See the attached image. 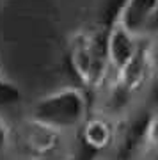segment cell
<instances>
[{
  "label": "cell",
  "mask_w": 158,
  "mask_h": 160,
  "mask_svg": "<svg viewBox=\"0 0 158 160\" xmlns=\"http://www.w3.org/2000/svg\"><path fill=\"white\" fill-rule=\"evenodd\" d=\"M27 116L61 133L77 132L91 116V102L82 87H61L34 100Z\"/></svg>",
  "instance_id": "obj_1"
},
{
  "label": "cell",
  "mask_w": 158,
  "mask_h": 160,
  "mask_svg": "<svg viewBox=\"0 0 158 160\" xmlns=\"http://www.w3.org/2000/svg\"><path fill=\"white\" fill-rule=\"evenodd\" d=\"M71 64L85 92H98L107 86L110 64L105 53V38L94 30H80L71 43Z\"/></svg>",
  "instance_id": "obj_2"
},
{
  "label": "cell",
  "mask_w": 158,
  "mask_h": 160,
  "mask_svg": "<svg viewBox=\"0 0 158 160\" xmlns=\"http://www.w3.org/2000/svg\"><path fill=\"white\" fill-rule=\"evenodd\" d=\"M14 128V146H22L25 158H57L64 133L53 130L32 118H25Z\"/></svg>",
  "instance_id": "obj_3"
},
{
  "label": "cell",
  "mask_w": 158,
  "mask_h": 160,
  "mask_svg": "<svg viewBox=\"0 0 158 160\" xmlns=\"http://www.w3.org/2000/svg\"><path fill=\"white\" fill-rule=\"evenodd\" d=\"M149 116L151 112H126L116 119V141L112 146L116 160H131L141 155Z\"/></svg>",
  "instance_id": "obj_4"
},
{
  "label": "cell",
  "mask_w": 158,
  "mask_h": 160,
  "mask_svg": "<svg viewBox=\"0 0 158 160\" xmlns=\"http://www.w3.org/2000/svg\"><path fill=\"white\" fill-rule=\"evenodd\" d=\"M80 144L85 151L92 155H100L110 151L116 141V119L107 114H91L82 123L78 130Z\"/></svg>",
  "instance_id": "obj_5"
},
{
  "label": "cell",
  "mask_w": 158,
  "mask_h": 160,
  "mask_svg": "<svg viewBox=\"0 0 158 160\" xmlns=\"http://www.w3.org/2000/svg\"><path fill=\"white\" fill-rule=\"evenodd\" d=\"M155 73V55L149 50V46L141 45L135 57L126 64L123 69L116 73V84L121 89L128 92L130 96H135L146 87L149 78Z\"/></svg>",
  "instance_id": "obj_6"
},
{
  "label": "cell",
  "mask_w": 158,
  "mask_h": 160,
  "mask_svg": "<svg viewBox=\"0 0 158 160\" xmlns=\"http://www.w3.org/2000/svg\"><path fill=\"white\" fill-rule=\"evenodd\" d=\"M156 12L158 0H124L114 22H117L131 36L142 41L151 29Z\"/></svg>",
  "instance_id": "obj_7"
},
{
  "label": "cell",
  "mask_w": 158,
  "mask_h": 160,
  "mask_svg": "<svg viewBox=\"0 0 158 160\" xmlns=\"http://www.w3.org/2000/svg\"><path fill=\"white\" fill-rule=\"evenodd\" d=\"M139 46H141V39H137L117 22H114L105 36V53H107L110 69H114L116 73L123 69L135 57Z\"/></svg>",
  "instance_id": "obj_8"
},
{
  "label": "cell",
  "mask_w": 158,
  "mask_h": 160,
  "mask_svg": "<svg viewBox=\"0 0 158 160\" xmlns=\"http://www.w3.org/2000/svg\"><path fill=\"white\" fill-rule=\"evenodd\" d=\"M141 157L146 160H158V112H151L146 126Z\"/></svg>",
  "instance_id": "obj_9"
},
{
  "label": "cell",
  "mask_w": 158,
  "mask_h": 160,
  "mask_svg": "<svg viewBox=\"0 0 158 160\" xmlns=\"http://www.w3.org/2000/svg\"><path fill=\"white\" fill-rule=\"evenodd\" d=\"M23 100L22 91L18 89V86H14L11 80L4 78L0 75V109L2 107H11L16 105Z\"/></svg>",
  "instance_id": "obj_10"
},
{
  "label": "cell",
  "mask_w": 158,
  "mask_h": 160,
  "mask_svg": "<svg viewBox=\"0 0 158 160\" xmlns=\"http://www.w3.org/2000/svg\"><path fill=\"white\" fill-rule=\"evenodd\" d=\"M14 146V128L0 112V157L7 155Z\"/></svg>",
  "instance_id": "obj_11"
},
{
  "label": "cell",
  "mask_w": 158,
  "mask_h": 160,
  "mask_svg": "<svg viewBox=\"0 0 158 160\" xmlns=\"http://www.w3.org/2000/svg\"><path fill=\"white\" fill-rule=\"evenodd\" d=\"M96 157L98 155H92V153H89V151H85L84 149V153L82 155H68V157H64V158H61V160H96Z\"/></svg>",
  "instance_id": "obj_12"
},
{
  "label": "cell",
  "mask_w": 158,
  "mask_h": 160,
  "mask_svg": "<svg viewBox=\"0 0 158 160\" xmlns=\"http://www.w3.org/2000/svg\"><path fill=\"white\" fill-rule=\"evenodd\" d=\"M25 160H59V158H25Z\"/></svg>",
  "instance_id": "obj_13"
}]
</instances>
